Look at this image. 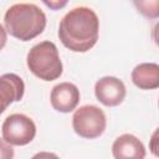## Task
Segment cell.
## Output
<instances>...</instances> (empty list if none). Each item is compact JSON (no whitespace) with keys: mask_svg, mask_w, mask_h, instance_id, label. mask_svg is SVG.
<instances>
[{"mask_svg":"<svg viewBox=\"0 0 159 159\" xmlns=\"http://www.w3.org/2000/svg\"><path fill=\"white\" fill-rule=\"evenodd\" d=\"M99 20L97 14L87 6L70 10L61 20L58 37L62 45L73 52H87L98 40Z\"/></svg>","mask_w":159,"mask_h":159,"instance_id":"1","label":"cell"},{"mask_svg":"<svg viewBox=\"0 0 159 159\" xmlns=\"http://www.w3.org/2000/svg\"><path fill=\"white\" fill-rule=\"evenodd\" d=\"M5 30L20 41H30L43 32L46 15L35 4L20 2L11 5L4 16Z\"/></svg>","mask_w":159,"mask_h":159,"instance_id":"2","label":"cell"},{"mask_svg":"<svg viewBox=\"0 0 159 159\" xmlns=\"http://www.w3.org/2000/svg\"><path fill=\"white\" fill-rule=\"evenodd\" d=\"M26 63L29 70L43 81H55L63 71L58 50L51 41H42L35 45L27 53Z\"/></svg>","mask_w":159,"mask_h":159,"instance_id":"3","label":"cell"},{"mask_svg":"<svg viewBox=\"0 0 159 159\" xmlns=\"http://www.w3.org/2000/svg\"><path fill=\"white\" fill-rule=\"evenodd\" d=\"M72 127L77 135L86 139H96L106 130V114L97 106H82L73 113Z\"/></svg>","mask_w":159,"mask_h":159,"instance_id":"4","label":"cell"},{"mask_svg":"<svg viewBox=\"0 0 159 159\" xmlns=\"http://www.w3.org/2000/svg\"><path fill=\"white\" fill-rule=\"evenodd\" d=\"M2 139L11 145H26L36 135L35 122L21 113H14L6 117L1 127Z\"/></svg>","mask_w":159,"mask_h":159,"instance_id":"5","label":"cell"},{"mask_svg":"<svg viewBox=\"0 0 159 159\" xmlns=\"http://www.w3.org/2000/svg\"><path fill=\"white\" fill-rule=\"evenodd\" d=\"M124 83L113 76H104L99 78L94 84L96 98L106 107L119 106L125 98Z\"/></svg>","mask_w":159,"mask_h":159,"instance_id":"6","label":"cell"},{"mask_svg":"<svg viewBox=\"0 0 159 159\" xmlns=\"http://www.w3.org/2000/svg\"><path fill=\"white\" fill-rule=\"evenodd\" d=\"M80 89L76 84L70 82H62L56 84L50 94L51 106L53 109L61 113L72 112L80 102Z\"/></svg>","mask_w":159,"mask_h":159,"instance_id":"7","label":"cell"},{"mask_svg":"<svg viewBox=\"0 0 159 159\" xmlns=\"http://www.w3.org/2000/svg\"><path fill=\"white\" fill-rule=\"evenodd\" d=\"M24 93L25 83L20 76L15 73L0 76V116L11 103L21 101Z\"/></svg>","mask_w":159,"mask_h":159,"instance_id":"8","label":"cell"},{"mask_svg":"<svg viewBox=\"0 0 159 159\" xmlns=\"http://www.w3.org/2000/svg\"><path fill=\"white\" fill-rule=\"evenodd\" d=\"M112 154L116 159H143L145 157V148L135 135L125 133L114 140L112 145Z\"/></svg>","mask_w":159,"mask_h":159,"instance_id":"9","label":"cell"},{"mask_svg":"<svg viewBox=\"0 0 159 159\" xmlns=\"http://www.w3.org/2000/svg\"><path fill=\"white\" fill-rule=\"evenodd\" d=\"M132 81L140 89H155L159 87V66L154 62L137 65L132 71Z\"/></svg>","mask_w":159,"mask_h":159,"instance_id":"10","label":"cell"},{"mask_svg":"<svg viewBox=\"0 0 159 159\" xmlns=\"http://www.w3.org/2000/svg\"><path fill=\"white\" fill-rule=\"evenodd\" d=\"M137 10L148 19L159 17V0H133Z\"/></svg>","mask_w":159,"mask_h":159,"instance_id":"11","label":"cell"},{"mask_svg":"<svg viewBox=\"0 0 159 159\" xmlns=\"http://www.w3.org/2000/svg\"><path fill=\"white\" fill-rule=\"evenodd\" d=\"M14 158V149L11 144L6 140L0 139V159H11Z\"/></svg>","mask_w":159,"mask_h":159,"instance_id":"12","label":"cell"},{"mask_svg":"<svg viewBox=\"0 0 159 159\" xmlns=\"http://www.w3.org/2000/svg\"><path fill=\"white\" fill-rule=\"evenodd\" d=\"M48 9H51V10H61V9H63L66 5H67V2H68V0H41Z\"/></svg>","mask_w":159,"mask_h":159,"instance_id":"13","label":"cell"},{"mask_svg":"<svg viewBox=\"0 0 159 159\" xmlns=\"http://www.w3.org/2000/svg\"><path fill=\"white\" fill-rule=\"evenodd\" d=\"M6 40H7V35H6V30L2 27V25L0 24V51L4 48V46L6 45Z\"/></svg>","mask_w":159,"mask_h":159,"instance_id":"14","label":"cell"}]
</instances>
